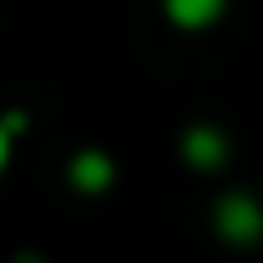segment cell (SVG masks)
Returning a JSON list of instances; mask_svg holds the SVG:
<instances>
[{
    "label": "cell",
    "mask_w": 263,
    "mask_h": 263,
    "mask_svg": "<svg viewBox=\"0 0 263 263\" xmlns=\"http://www.w3.org/2000/svg\"><path fill=\"white\" fill-rule=\"evenodd\" d=\"M213 231L227 245H259L263 240V203L250 194H222L213 208Z\"/></svg>",
    "instance_id": "1"
},
{
    "label": "cell",
    "mask_w": 263,
    "mask_h": 263,
    "mask_svg": "<svg viewBox=\"0 0 263 263\" xmlns=\"http://www.w3.org/2000/svg\"><path fill=\"white\" fill-rule=\"evenodd\" d=\"M69 185H74L79 194H106V190L116 185V162H111V153H102V148L74 153V157H69Z\"/></svg>",
    "instance_id": "2"
},
{
    "label": "cell",
    "mask_w": 263,
    "mask_h": 263,
    "mask_svg": "<svg viewBox=\"0 0 263 263\" xmlns=\"http://www.w3.org/2000/svg\"><path fill=\"white\" fill-rule=\"evenodd\" d=\"M180 157H185L194 171H217V166L227 162V134L213 129V125H194V129H185V139H180Z\"/></svg>",
    "instance_id": "3"
},
{
    "label": "cell",
    "mask_w": 263,
    "mask_h": 263,
    "mask_svg": "<svg viewBox=\"0 0 263 263\" xmlns=\"http://www.w3.org/2000/svg\"><path fill=\"white\" fill-rule=\"evenodd\" d=\"M162 9L176 28H208L222 18L227 0H162Z\"/></svg>",
    "instance_id": "4"
},
{
    "label": "cell",
    "mask_w": 263,
    "mask_h": 263,
    "mask_svg": "<svg viewBox=\"0 0 263 263\" xmlns=\"http://www.w3.org/2000/svg\"><path fill=\"white\" fill-rule=\"evenodd\" d=\"M14 139H18V134H14V129H9V125L0 120V176H5V166H9V153H14Z\"/></svg>",
    "instance_id": "5"
},
{
    "label": "cell",
    "mask_w": 263,
    "mask_h": 263,
    "mask_svg": "<svg viewBox=\"0 0 263 263\" xmlns=\"http://www.w3.org/2000/svg\"><path fill=\"white\" fill-rule=\"evenodd\" d=\"M14 263H46V259H42V254H18Z\"/></svg>",
    "instance_id": "6"
}]
</instances>
